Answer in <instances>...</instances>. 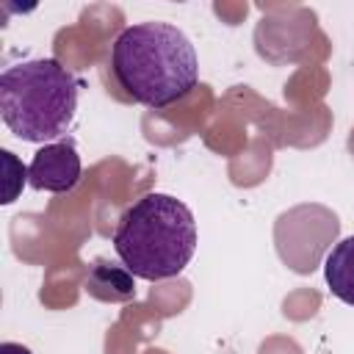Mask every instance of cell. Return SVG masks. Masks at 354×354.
Segmentation results:
<instances>
[{
  "mask_svg": "<svg viewBox=\"0 0 354 354\" xmlns=\"http://www.w3.org/2000/svg\"><path fill=\"white\" fill-rule=\"evenodd\" d=\"M111 72L130 100L166 108L196 88L199 61L191 39L177 25L138 22L116 36Z\"/></svg>",
  "mask_w": 354,
  "mask_h": 354,
  "instance_id": "6da1fadb",
  "label": "cell"
},
{
  "mask_svg": "<svg viewBox=\"0 0 354 354\" xmlns=\"http://www.w3.org/2000/svg\"><path fill=\"white\" fill-rule=\"evenodd\" d=\"M113 252L138 279H171L196 252V221L185 202L171 194H144L119 218Z\"/></svg>",
  "mask_w": 354,
  "mask_h": 354,
  "instance_id": "7a4b0ae2",
  "label": "cell"
},
{
  "mask_svg": "<svg viewBox=\"0 0 354 354\" xmlns=\"http://www.w3.org/2000/svg\"><path fill=\"white\" fill-rule=\"evenodd\" d=\"M77 80L55 58L6 66L0 75V113L6 127L30 144L61 138L77 111Z\"/></svg>",
  "mask_w": 354,
  "mask_h": 354,
  "instance_id": "3957f363",
  "label": "cell"
},
{
  "mask_svg": "<svg viewBox=\"0 0 354 354\" xmlns=\"http://www.w3.org/2000/svg\"><path fill=\"white\" fill-rule=\"evenodd\" d=\"M80 174H83V163H80V155L72 141L44 144L28 166V183L33 188L50 191V194L72 191L80 183Z\"/></svg>",
  "mask_w": 354,
  "mask_h": 354,
  "instance_id": "277c9868",
  "label": "cell"
},
{
  "mask_svg": "<svg viewBox=\"0 0 354 354\" xmlns=\"http://www.w3.org/2000/svg\"><path fill=\"white\" fill-rule=\"evenodd\" d=\"M324 277L335 299L354 307V235L337 241L326 260H324Z\"/></svg>",
  "mask_w": 354,
  "mask_h": 354,
  "instance_id": "5b68a950",
  "label": "cell"
},
{
  "mask_svg": "<svg viewBox=\"0 0 354 354\" xmlns=\"http://www.w3.org/2000/svg\"><path fill=\"white\" fill-rule=\"evenodd\" d=\"M0 354H33L28 346H22V343H11V340H6V343H0Z\"/></svg>",
  "mask_w": 354,
  "mask_h": 354,
  "instance_id": "8992f818",
  "label": "cell"
}]
</instances>
